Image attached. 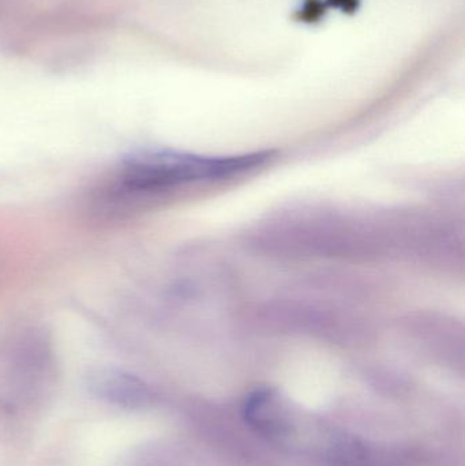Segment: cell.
<instances>
[{
	"label": "cell",
	"mask_w": 465,
	"mask_h": 466,
	"mask_svg": "<svg viewBox=\"0 0 465 466\" xmlns=\"http://www.w3.org/2000/svg\"><path fill=\"white\" fill-rule=\"evenodd\" d=\"M272 153L207 157L166 149H147L125 156L111 177L95 188L89 204L103 218H122L156 197L191 183L224 179L265 166Z\"/></svg>",
	"instance_id": "6da1fadb"
},
{
	"label": "cell",
	"mask_w": 465,
	"mask_h": 466,
	"mask_svg": "<svg viewBox=\"0 0 465 466\" xmlns=\"http://www.w3.org/2000/svg\"><path fill=\"white\" fill-rule=\"evenodd\" d=\"M8 378L14 399L33 402L54 382L56 359L48 331L27 326L14 334L5 350Z\"/></svg>",
	"instance_id": "7a4b0ae2"
},
{
	"label": "cell",
	"mask_w": 465,
	"mask_h": 466,
	"mask_svg": "<svg viewBox=\"0 0 465 466\" xmlns=\"http://www.w3.org/2000/svg\"><path fill=\"white\" fill-rule=\"evenodd\" d=\"M85 385L95 399L120 410H145L155 401V394L147 382L126 370L115 367L90 370Z\"/></svg>",
	"instance_id": "3957f363"
},
{
	"label": "cell",
	"mask_w": 465,
	"mask_h": 466,
	"mask_svg": "<svg viewBox=\"0 0 465 466\" xmlns=\"http://www.w3.org/2000/svg\"><path fill=\"white\" fill-rule=\"evenodd\" d=\"M336 3L344 8H354L357 5V0H336Z\"/></svg>",
	"instance_id": "277c9868"
}]
</instances>
